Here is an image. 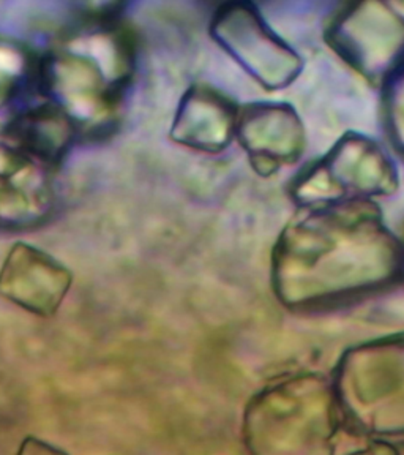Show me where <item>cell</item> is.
<instances>
[{"mask_svg": "<svg viewBox=\"0 0 404 455\" xmlns=\"http://www.w3.org/2000/svg\"><path fill=\"white\" fill-rule=\"evenodd\" d=\"M403 267L401 243L368 199L312 207L289 223L273 251V272L284 294L294 286L383 282Z\"/></svg>", "mask_w": 404, "mask_h": 455, "instance_id": "1", "label": "cell"}, {"mask_svg": "<svg viewBox=\"0 0 404 455\" xmlns=\"http://www.w3.org/2000/svg\"><path fill=\"white\" fill-rule=\"evenodd\" d=\"M135 68L130 28L113 14H95L40 57L38 92L73 122L79 140H101L119 124Z\"/></svg>", "mask_w": 404, "mask_h": 455, "instance_id": "2", "label": "cell"}, {"mask_svg": "<svg viewBox=\"0 0 404 455\" xmlns=\"http://www.w3.org/2000/svg\"><path fill=\"white\" fill-rule=\"evenodd\" d=\"M397 171L376 142L362 136L343 138L329 156L292 185V196L306 207L389 195Z\"/></svg>", "mask_w": 404, "mask_h": 455, "instance_id": "3", "label": "cell"}, {"mask_svg": "<svg viewBox=\"0 0 404 455\" xmlns=\"http://www.w3.org/2000/svg\"><path fill=\"white\" fill-rule=\"evenodd\" d=\"M210 36L270 91L289 84L302 67L297 54L270 30L251 4L221 5L213 13Z\"/></svg>", "mask_w": 404, "mask_h": 455, "instance_id": "4", "label": "cell"}, {"mask_svg": "<svg viewBox=\"0 0 404 455\" xmlns=\"http://www.w3.org/2000/svg\"><path fill=\"white\" fill-rule=\"evenodd\" d=\"M329 43L365 78L379 83L404 67V18L384 4H362L340 14Z\"/></svg>", "mask_w": 404, "mask_h": 455, "instance_id": "5", "label": "cell"}, {"mask_svg": "<svg viewBox=\"0 0 404 455\" xmlns=\"http://www.w3.org/2000/svg\"><path fill=\"white\" fill-rule=\"evenodd\" d=\"M54 172L0 127V229L26 231L48 221L56 209Z\"/></svg>", "mask_w": 404, "mask_h": 455, "instance_id": "6", "label": "cell"}, {"mask_svg": "<svg viewBox=\"0 0 404 455\" xmlns=\"http://www.w3.org/2000/svg\"><path fill=\"white\" fill-rule=\"evenodd\" d=\"M64 264L28 243H16L0 267V296L38 316H52L70 291Z\"/></svg>", "mask_w": 404, "mask_h": 455, "instance_id": "7", "label": "cell"}, {"mask_svg": "<svg viewBox=\"0 0 404 455\" xmlns=\"http://www.w3.org/2000/svg\"><path fill=\"white\" fill-rule=\"evenodd\" d=\"M235 138L264 176L297 162L305 148L297 114L291 107L277 103H251L239 109Z\"/></svg>", "mask_w": 404, "mask_h": 455, "instance_id": "8", "label": "cell"}, {"mask_svg": "<svg viewBox=\"0 0 404 455\" xmlns=\"http://www.w3.org/2000/svg\"><path fill=\"white\" fill-rule=\"evenodd\" d=\"M239 108L233 100L207 84L184 93L170 125V140L188 149L217 154L235 138Z\"/></svg>", "mask_w": 404, "mask_h": 455, "instance_id": "9", "label": "cell"}, {"mask_svg": "<svg viewBox=\"0 0 404 455\" xmlns=\"http://www.w3.org/2000/svg\"><path fill=\"white\" fill-rule=\"evenodd\" d=\"M5 130L22 149L56 170L79 140L73 122L46 100L20 109L5 125Z\"/></svg>", "mask_w": 404, "mask_h": 455, "instance_id": "10", "label": "cell"}, {"mask_svg": "<svg viewBox=\"0 0 404 455\" xmlns=\"http://www.w3.org/2000/svg\"><path fill=\"white\" fill-rule=\"evenodd\" d=\"M40 57L21 40L0 36V111L38 91Z\"/></svg>", "mask_w": 404, "mask_h": 455, "instance_id": "11", "label": "cell"}, {"mask_svg": "<svg viewBox=\"0 0 404 455\" xmlns=\"http://www.w3.org/2000/svg\"><path fill=\"white\" fill-rule=\"evenodd\" d=\"M385 114L391 136L404 152V67L385 83Z\"/></svg>", "mask_w": 404, "mask_h": 455, "instance_id": "12", "label": "cell"}, {"mask_svg": "<svg viewBox=\"0 0 404 455\" xmlns=\"http://www.w3.org/2000/svg\"><path fill=\"white\" fill-rule=\"evenodd\" d=\"M18 455H67L62 451L51 446L48 443L36 440V438H28L22 443L20 454Z\"/></svg>", "mask_w": 404, "mask_h": 455, "instance_id": "13", "label": "cell"}, {"mask_svg": "<svg viewBox=\"0 0 404 455\" xmlns=\"http://www.w3.org/2000/svg\"><path fill=\"white\" fill-rule=\"evenodd\" d=\"M401 243V253H403V267H404V235H403V242H400Z\"/></svg>", "mask_w": 404, "mask_h": 455, "instance_id": "14", "label": "cell"}]
</instances>
